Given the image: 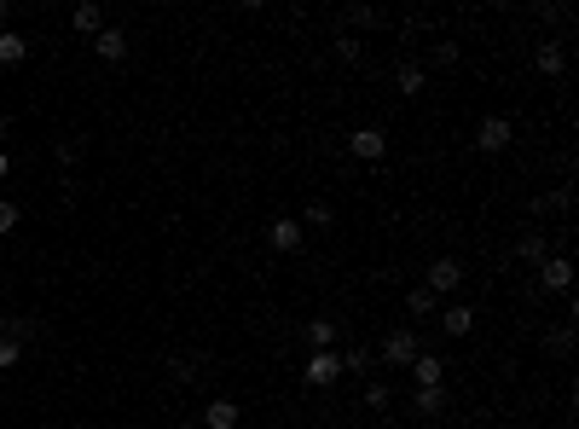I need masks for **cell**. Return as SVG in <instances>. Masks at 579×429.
<instances>
[{"label": "cell", "mask_w": 579, "mask_h": 429, "mask_svg": "<svg viewBox=\"0 0 579 429\" xmlns=\"http://www.w3.org/2000/svg\"><path fill=\"white\" fill-rule=\"evenodd\" d=\"M417 354H423V342H417L412 325H400V330H388V337H383V365H394V372H405Z\"/></svg>", "instance_id": "6da1fadb"}, {"label": "cell", "mask_w": 579, "mask_h": 429, "mask_svg": "<svg viewBox=\"0 0 579 429\" xmlns=\"http://www.w3.org/2000/svg\"><path fill=\"white\" fill-rule=\"evenodd\" d=\"M423 290H429V296H458V290H464V267H458V262H452V255H440V262H435V267H429V279H423Z\"/></svg>", "instance_id": "7a4b0ae2"}, {"label": "cell", "mask_w": 579, "mask_h": 429, "mask_svg": "<svg viewBox=\"0 0 579 429\" xmlns=\"http://www.w3.org/2000/svg\"><path fill=\"white\" fill-rule=\"evenodd\" d=\"M510 140H515V128H510V116H487L481 128H475V145H481L487 157H498V151H510Z\"/></svg>", "instance_id": "3957f363"}, {"label": "cell", "mask_w": 579, "mask_h": 429, "mask_svg": "<svg viewBox=\"0 0 579 429\" xmlns=\"http://www.w3.org/2000/svg\"><path fill=\"white\" fill-rule=\"evenodd\" d=\"M267 244H273L278 255H295L307 244V232H302V220H290V215H278L273 227H267Z\"/></svg>", "instance_id": "277c9868"}, {"label": "cell", "mask_w": 579, "mask_h": 429, "mask_svg": "<svg viewBox=\"0 0 579 429\" xmlns=\"http://www.w3.org/2000/svg\"><path fill=\"white\" fill-rule=\"evenodd\" d=\"M348 151L360 157V163H377V157L388 151V133H383V128H353V133H348Z\"/></svg>", "instance_id": "5b68a950"}, {"label": "cell", "mask_w": 579, "mask_h": 429, "mask_svg": "<svg viewBox=\"0 0 579 429\" xmlns=\"http://www.w3.org/2000/svg\"><path fill=\"white\" fill-rule=\"evenodd\" d=\"M336 377H342V360H336V354H313V360H307V372H302V383L307 389H330V383H336Z\"/></svg>", "instance_id": "8992f818"}, {"label": "cell", "mask_w": 579, "mask_h": 429, "mask_svg": "<svg viewBox=\"0 0 579 429\" xmlns=\"http://www.w3.org/2000/svg\"><path fill=\"white\" fill-rule=\"evenodd\" d=\"M539 279H545V290H550V296H568V285H574L568 255H545V262H539Z\"/></svg>", "instance_id": "52a82bcc"}, {"label": "cell", "mask_w": 579, "mask_h": 429, "mask_svg": "<svg viewBox=\"0 0 579 429\" xmlns=\"http://www.w3.org/2000/svg\"><path fill=\"white\" fill-rule=\"evenodd\" d=\"M93 53L105 58V64H122V58H128V35H122L116 23H105V30L93 35Z\"/></svg>", "instance_id": "ba28073f"}, {"label": "cell", "mask_w": 579, "mask_h": 429, "mask_svg": "<svg viewBox=\"0 0 579 429\" xmlns=\"http://www.w3.org/2000/svg\"><path fill=\"white\" fill-rule=\"evenodd\" d=\"M405 372H412V383H417V389H435V383H447V365H440V354H417V360L405 365Z\"/></svg>", "instance_id": "9c48e42d"}, {"label": "cell", "mask_w": 579, "mask_h": 429, "mask_svg": "<svg viewBox=\"0 0 579 429\" xmlns=\"http://www.w3.org/2000/svg\"><path fill=\"white\" fill-rule=\"evenodd\" d=\"M440 330H447V337H470V330H475V313L464 308V302H447V308H440Z\"/></svg>", "instance_id": "30bf717a"}, {"label": "cell", "mask_w": 579, "mask_h": 429, "mask_svg": "<svg viewBox=\"0 0 579 429\" xmlns=\"http://www.w3.org/2000/svg\"><path fill=\"white\" fill-rule=\"evenodd\" d=\"M533 70H539V76H562V70H568V53H562L557 41H539V53H533Z\"/></svg>", "instance_id": "8fae6325"}, {"label": "cell", "mask_w": 579, "mask_h": 429, "mask_svg": "<svg viewBox=\"0 0 579 429\" xmlns=\"http://www.w3.org/2000/svg\"><path fill=\"white\" fill-rule=\"evenodd\" d=\"M203 424H209V429H238V424H243V412H238V400H209V412H203Z\"/></svg>", "instance_id": "7c38bea8"}, {"label": "cell", "mask_w": 579, "mask_h": 429, "mask_svg": "<svg viewBox=\"0 0 579 429\" xmlns=\"http://www.w3.org/2000/svg\"><path fill=\"white\" fill-rule=\"evenodd\" d=\"M70 30H76V35H98V30H105V12H98L93 0H81V6L70 12Z\"/></svg>", "instance_id": "4fadbf2b"}, {"label": "cell", "mask_w": 579, "mask_h": 429, "mask_svg": "<svg viewBox=\"0 0 579 429\" xmlns=\"http://www.w3.org/2000/svg\"><path fill=\"white\" fill-rule=\"evenodd\" d=\"M23 58H30V41H23L18 30H0V64H23Z\"/></svg>", "instance_id": "5bb4252c"}, {"label": "cell", "mask_w": 579, "mask_h": 429, "mask_svg": "<svg viewBox=\"0 0 579 429\" xmlns=\"http://www.w3.org/2000/svg\"><path fill=\"white\" fill-rule=\"evenodd\" d=\"M447 383H435V389H417V395H412V407L417 412H423V418H435V412H447Z\"/></svg>", "instance_id": "9a60e30c"}, {"label": "cell", "mask_w": 579, "mask_h": 429, "mask_svg": "<svg viewBox=\"0 0 579 429\" xmlns=\"http://www.w3.org/2000/svg\"><path fill=\"white\" fill-rule=\"evenodd\" d=\"M435 308H440V296H429L423 285H417V290H405V313H412V320H429Z\"/></svg>", "instance_id": "2e32d148"}, {"label": "cell", "mask_w": 579, "mask_h": 429, "mask_svg": "<svg viewBox=\"0 0 579 429\" xmlns=\"http://www.w3.org/2000/svg\"><path fill=\"white\" fill-rule=\"evenodd\" d=\"M302 337H307V348H313V354H325L330 342H336V325H330V320H313V325L302 330Z\"/></svg>", "instance_id": "e0dca14e"}, {"label": "cell", "mask_w": 579, "mask_h": 429, "mask_svg": "<svg viewBox=\"0 0 579 429\" xmlns=\"http://www.w3.org/2000/svg\"><path fill=\"white\" fill-rule=\"evenodd\" d=\"M330 220H336V215H330V203H307V210H302V232H325Z\"/></svg>", "instance_id": "ac0fdd59"}, {"label": "cell", "mask_w": 579, "mask_h": 429, "mask_svg": "<svg viewBox=\"0 0 579 429\" xmlns=\"http://www.w3.org/2000/svg\"><path fill=\"white\" fill-rule=\"evenodd\" d=\"M18 360H23V342L12 337V330H0V372H12Z\"/></svg>", "instance_id": "d6986e66"}, {"label": "cell", "mask_w": 579, "mask_h": 429, "mask_svg": "<svg viewBox=\"0 0 579 429\" xmlns=\"http://www.w3.org/2000/svg\"><path fill=\"white\" fill-rule=\"evenodd\" d=\"M515 250H522V262H545V255H550V250H545V232H527Z\"/></svg>", "instance_id": "ffe728a7"}, {"label": "cell", "mask_w": 579, "mask_h": 429, "mask_svg": "<svg viewBox=\"0 0 579 429\" xmlns=\"http://www.w3.org/2000/svg\"><path fill=\"white\" fill-rule=\"evenodd\" d=\"M336 58H342V64H360V58H365L360 35H336Z\"/></svg>", "instance_id": "44dd1931"}, {"label": "cell", "mask_w": 579, "mask_h": 429, "mask_svg": "<svg viewBox=\"0 0 579 429\" xmlns=\"http://www.w3.org/2000/svg\"><path fill=\"white\" fill-rule=\"evenodd\" d=\"M423 64H400V93H423Z\"/></svg>", "instance_id": "7402d4cb"}, {"label": "cell", "mask_w": 579, "mask_h": 429, "mask_svg": "<svg viewBox=\"0 0 579 429\" xmlns=\"http://www.w3.org/2000/svg\"><path fill=\"white\" fill-rule=\"evenodd\" d=\"M336 360H342V372H365V365H371V354H365L360 342H353V348H342Z\"/></svg>", "instance_id": "603a6c76"}, {"label": "cell", "mask_w": 579, "mask_h": 429, "mask_svg": "<svg viewBox=\"0 0 579 429\" xmlns=\"http://www.w3.org/2000/svg\"><path fill=\"white\" fill-rule=\"evenodd\" d=\"M348 23H353V30H377V23H383V12H377V6H353Z\"/></svg>", "instance_id": "cb8c5ba5"}, {"label": "cell", "mask_w": 579, "mask_h": 429, "mask_svg": "<svg viewBox=\"0 0 579 429\" xmlns=\"http://www.w3.org/2000/svg\"><path fill=\"white\" fill-rule=\"evenodd\" d=\"M388 400H394V389H388V383H371V389H365V407H371V412H383Z\"/></svg>", "instance_id": "d4e9b609"}, {"label": "cell", "mask_w": 579, "mask_h": 429, "mask_svg": "<svg viewBox=\"0 0 579 429\" xmlns=\"http://www.w3.org/2000/svg\"><path fill=\"white\" fill-rule=\"evenodd\" d=\"M429 64H440V70H452V64H458V47H452V41H440V47H435V53H429Z\"/></svg>", "instance_id": "484cf974"}, {"label": "cell", "mask_w": 579, "mask_h": 429, "mask_svg": "<svg viewBox=\"0 0 579 429\" xmlns=\"http://www.w3.org/2000/svg\"><path fill=\"white\" fill-rule=\"evenodd\" d=\"M12 227H18V203H6V198H0V238H6Z\"/></svg>", "instance_id": "4316f807"}, {"label": "cell", "mask_w": 579, "mask_h": 429, "mask_svg": "<svg viewBox=\"0 0 579 429\" xmlns=\"http://www.w3.org/2000/svg\"><path fill=\"white\" fill-rule=\"evenodd\" d=\"M53 157H58V163H76L81 145H76V140H58V145H53Z\"/></svg>", "instance_id": "83f0119b"}, {"label": "cell", "mask_w": 579, "mask_h": 429, "mask_svg": "<svg viewBox=\"0 0 579 429\" xmlns=\"http://www.w3.org/2000/svg\"><path fill=\"white\" fill-rule=\"evenodd\" d=\"M533 210H539V215H545V210H568V192H550V198L533 203Z\"/></svg>", "instance_id": "f1b7e54d"}, {"label": "cell", "mask_w": 579, "mask_h": 429, "mask_svg": "<svg viewBox=\"0 0 579 429\" xmlns=\"http://www.w3.org/2000/svg\"><path fill=\"white\" fill-rule=\"evenodd\" d=\"M6 175H12V157H6V151H0V180H6Z\"/></svg>", "instance_id": "f546056e"}, {"label": "cell", "mask_w": 579, "mask_h": 429, "mask_svg": "<svg viewBox=\"0 0 579 429\" xmlns=\"http://www.w3.org/2000/svg\"><path fill=\"white\" fill-rule=\"evenodd\" d=\"M6 18H12V6H6V0H0V30H6Z\"/></svg>", "instance_id": "4dcf8cb0"}, {"label": "cell", "mask_w": 579, "mask_h": 429, "mask_svg": "<svg viewBox=\"0 0 579 429\" xmlns=\"http://www.w3.org/2000/svg\"><path fill=\"white\" fill-rule=\"evenodd\" d=\"M6 128H12V122H6V116H0V140H6Z\"/></svg>", "instance_id": "1f68e13d"}, {"label": "cell", "mask_w": 579, "mask_h": 429, "mask_svg": "<svg viewBox=\"0 0 579 429\" xmlns=\"http://www.w3.org/2000/svg\"><path fill=\"white\" fill-rule=\"evenodd\" d=\"M557 429H574V424H557Z\"/></svg>", "instance_id": "d6a6232c"}, {"label": "cell", "mask_w": 579, "mask_h": 429, "mask_svg": "<svg viewBox=\"0 0 579 429\" xmlns=\"http://www.w3.org/2000/svg\"><path fill=\"white\" fill-rule=\"evenodd\" d=\"M175 429H192V424H175Z\"/></svg>", "instance_id": "836d02e7"}]
</instances>
